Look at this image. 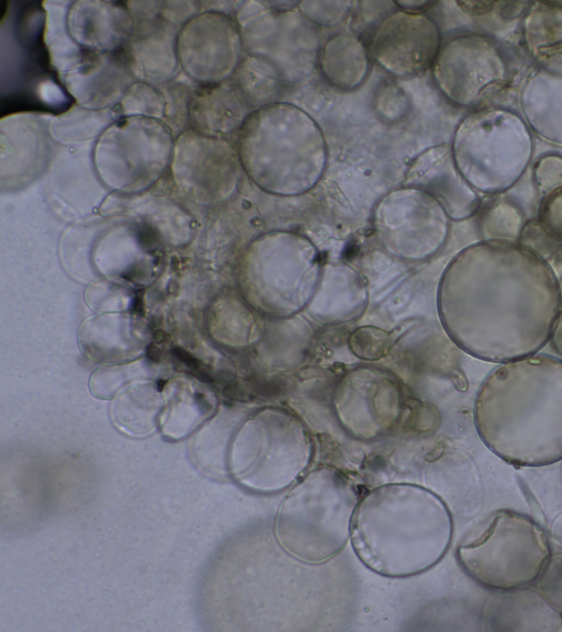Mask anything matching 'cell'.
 <instances>
[{
  "label": "cell",
  "instance_id": "cell-18",
  "mask_svg": "<svg viewBox=\"0 0 562 632\" xmlns=\"http://www.w3.org/2000/svg\"><path fill=\"white\" fill-rule=\"evenodd\" d=\"M561 308H562V289H561Z\"/></svg>",
  "mask_w": 562,
  "mask_h": 632
},
{
  "label": "cell",
  "instance_id": "cell-6",
  "mask_svg": "<svg viewBox=\"0 0 562 632\" xmlns=\"http://www.w3.org/2000/svg\"><path fill=\"white\" fill-rule=\"evenodd\" d=\"M173 145L170 129L158 119L125 116L101 134L94 147V166L108 185L143 188L164 173Z\"/></svg>",
  "mask_w": 562,
  "mask_h": 632
},
{
  "label": "cell",
  "instance_id": "cell-17",
  "mask_svg": "<svg viewBox=\"0 0 562 632\" xmlns=\"http://www.w3.org/2000/svg\"><path fill=\"white\" fill-rule=\"evenodd\" d=\"M459 4L463 8L464 11H467L470 14H484L488 11H491L494 5L495 2H482V1H477V2H459Z\"/></svg>",
  "mask_w": 562,
  "mask_h": 632
},
{
  "label": "cell",
  "instance_id": "cell-3",
  "mask_svg": "<svg viewBox=\"0 0 562 632\" xmlns=\"http://www.w3.org/2000/svg\"><path fill=\"white\" fill-rule=\"evenodd\" d=\"M452 533V518L440 497L417 485L392 484L360 498L350 538L355 552L369 568L390 577H405L440 561Z\"/></svg>",
  "mask_w": 562,
  "mask_h": 632
},
{
  "label": "cell",
  "instance_id": "cell-14",
  "mask_svg": "<svg viewBox=\"0 0 562 632\" xmlns=\"http://www.w3.org/2000/svg\"><path fill=\"white\" fill-rule=\"evenodd\" d=\"M537 580L540 594L562 613V552L550 554Z\"/></svg>",
  "mask_w": 562,
  "mask_h": 632
},
{
  "label": "cell",
  "instance_id": "cell-16",
  "mask_svg": "<svg viewBox=\"0 0 562 632\" xmlns=\"http://www.w3.org/2000/svg\"><path fill=\"white\" fill-rule=\"evenodd\" d=\"M550 341L554 350L562 357V308L560 309L554 321Z\"/></svg>",
  "mask_w": 562,
  "mask_h": 632
},
{
  "label": "cell",
  "instance_id": "cell-8",
  "mask_svg": "<svg viewBox=\"0 0 562 632\" xmlns=\"http://www.w3.org/2000/svg\"><path fill=\"white\" fill-rule=\"evenodd\" d=\"M243 472L245 484L260 493H277L293 485L308 466L312 447L297 428L269 432L257 439Z\"/></svg>",
  "mask_w": 562,
  "mask_h": 632
},
{
  "label": "cell",
  "instance_id": "cell-9",
  "mask_svg": "<svg viewBox=\"0 0 562 632\" xmlns=\"http://www.w3.org/2000/svg\"><path fill=\"white\" fill-rule=\"evenodd\" d=\"M487 631H562V613L533 589L495 590L486 601Z\"/></svg>",
  "mask_w": 562,
  "mask_h": 632
},
{
  "label": "cell",
  "instance_id": "cell-2",
  "mask_svg": "<svg viewBox=\"0 0 562 632\" xmlns=\"http://www.w3.org/2000/svg\"><path fill=\"white\" fill-rule=\"evenodd\" d=\"M474 424L484 444L516 466L562 460V360L535 353L499 363L481 384Z\"/></svg>",
  "mask_w": 562,
  "mask_h": 632
},
{
  "label": "cell",
  "instance_id": "cell-10",
  "mask_svg": "<svg viewBox=\"0 0 562 632\" xmlns=\"http://www.w3.org/2000/svg\"><path fill=\"white\" fill-rule=\"evenodd\" d=\"M67 27L87 53L112 54L126 45L135 26L128 9L109 2L81 1L69 9Z\"/></svg>",
  "mask_w": 562,
  "mask_h": 632
},
{
  "label": "cell",
  "instance_id": "cell-7",
  "mask_svg": "<svg viewBox=\"0 0 562 632\" xmlns=\"http://www.w3.org/2000/svg\"><path fill=\"white\" fill-rule=\"evenodd\" d=\"M235 35L232 23L221 13L194 15L178 33V60L194 80L218 83L235 59Z\"/></svg>",
  "mask_w": 562,
  "mask_h": 632
},
{
  "label": "cell",
  "instance_id": "cell-15",
  "mask_svg": "<svg viewBox=\"0 0 562 632\" xmlns=\"http://www.w3.org/2000/svg\"><path fill=\"white\" fill-rule=\"evenodd\" d=\"M538 222L552 237L562 241V188L546 194Z\"/></svg>",
  "mask_w": 562,
  "mask_h": 632
},
{
  "label": "cell",
  "instance_id": "cell-11",
  "mask_svg": "<svg viewBox=\"0 0 562 632\" xmlns=\"http://www.w3.org/2000/svg\"><path fill=\"white\" fill-rule=\"evenodd\" d=\"M177 36L173 25L162 18L134 27L125 45L124 63L131 72L146 81L161 82L177 69Z\"/></svg>",
  "mask_w": 562,
  "mask_h": 632
},
{
  "label": "cell",
  "instance_id": "cell-13",
  "mask_svg": "<svg viewBox=\"0 0 562 632\" xmlns=\"http://www.w3.org/2000/svg\"><path fill=\"white\" fill-rule=\"evenodd\" d=\"M521 210L514 203L499 200L492 204L481 221V232L485 240L516 242L525 227Z\"/></svg>",
  "mask_w": 562,
  "mask_h": 632
},
{
  "label": "cell",
  "instance_id": "cell-1",
  "mask_svg": "<svg viewBox=\"0 0 562 632\" xmlns=\"http://www.w3.org/2000/svg\"><path fill=\"white\" fill-rule=\"evenodd\" d=\"M441 308L462 349L503 363L538 353L550 341L561 285L553 267L528 247L484 240L450 264Z\"/></svg>",
  "mask_w": 562,
  "mask_h": 632
},
{
  "label": "cell",
  "instance_id": "cell-12",
  "mask_svg": "<svg viewBox=\"0 0 562 632\" xmlns=\"http://www.w3.org/2000/svg\"><path fill=\"white\" fill-rule=\"evenodd\" d=\"M221 139L207 133L189 129L175 142L170 167L175 180L183 187L203 188L211 185L217 176H225L231 167V156Z\"/></svg>",
  "mask_w": 562,
  "mask_h": 632
},
{
  "label": "cell",
  "instance_id": "cell-4",
  "mask_svg": "<svg viewBox=\"0 0 562 632\" xmlns=\"http://www.w3.org/2000/svg\"><path fill=\"white\" fill-rule=\"evenodd\" d=\"M359 500V489L346 474L333 467L315 469L283 497L276 516V538L300 561L325 562L348 542Z\"/></svg>",
  "mask_w": 562,
  "mask_h": 632
},
{
  "label": "cell",
  "instance_id": "cell-5",
  "mask_svg": "<svg viewBox=\"0 0 562 632\" xmlns=\"http://www.w3.org/2000/svg\"><path fill=\"white\" fill-rule=\"evenodd\" d=\"M551 554L544 530L514 510L497 511L485 531L458 548L462 568L493 590L524 587L537 577Z\"/></svg>",
  "mask_w": 562,
  "mask_h": 632
}]
</instances>
